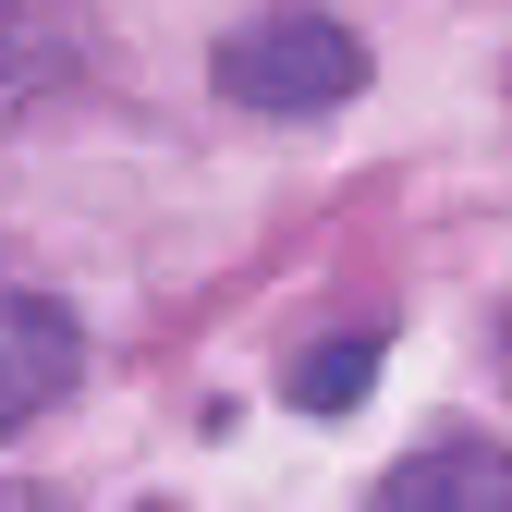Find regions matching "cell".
<instances>
[{
  "instance_id": "cell-7",
  "label": "cell",
  "mask_w": 512,
  "mask_h": 512,
  "mask_svg": "<svg viewBox=\"0 0 512 512\" xmlns=\"http://www.w3.org/2000/svg\"><path fill=\"white\" fill-rule=\"evenodd\" d=\"M147 512H171V500H147Z\"/></svg>"
},
{
  "instance_id": "cell-3",
  "label": "cell",
  "mask_w": 512,
  "mask_h": 512,
  "mask_svg": "<svg viewBox=\"0 0 512 512\" xmlns=\"http://www.w3.org/2000/svg\"><path fill=\"white\" fill-rule=\"evenodd\" d=\"M74 366H86V330L61 317L49 293H0V439L37 427L61 391H74Z\"/></svg>"
},
{
  "instance_id": "cell-6",
  "label": "cell",
  "mask_w": 512,
  "mask_h": 512,
  "mask_svg": "<svg viewBox=\"0 0 512 512\" xmlns=\"http://www.w3.org/2000/svg\"><path fill=\"white\" fill-rule=\"evenodd\" d=\"M500 378H512V317H500Z\"/></svg>"
},
{
  "instance_id": "cell-4",
  "label": "cell",
  "mask_w": 512,
  "mask_h": 512,
  "mask_svg": "<svg viewBox=\"0 0 512 512\" xmlns=\"http://www.w3.org/2000/svg\"><path fill=\"white\" fill-rule=\"evenodd\" d=\"M86 74V25L61 13V0H0V122L37 110L49 86Z\"/></svg>"
},
{
  "instance_id": "cell-1",
  "label": "cell",
  "mask_w": 512,
  "mask_h": 512,
  "mask_svg": "<svg viewBox=\"0 0 512 512\" xmlns=\"http://www.w3.org/2000/svg\"><path fill=\"white\" fill-rule=\"evenodd\" d=\"M220 86L244 110H342L366 86V37L342 13H305V0H281V13H256L220 37Z\"/></svg>"
},
{
  "instance_id": "cell-5",
  "label": "cell",
  "mask_w": 512,
  "mask_h": 512,
  "mask_svg": "<svg viewBox=\"0 0 512 512\" xmlns=\"http://www.w3.org/2000/svg\"><path fill=\"white\" fill-rule=\"evenodd\" d=\"M378 330H354V342H317V354H293V378H281V403L293 415H342V403H366L378 391Z\"/></svg>"
},
{
  "instance_id": "cell-2",
  "label": "cell",
  "mask_w": 512,
  "mask_h": 512,
  "mask_svg": "<svg viewBox=\"0 0 512 512\" xmlns=\"http://www.w3.org/2000/svg\"><path fill=\"white\" fill-rule=\"evenodd\" d=\"M366 512H512V439L488 427H439L366 488Z\"/></svg>"
}]
</instances>
